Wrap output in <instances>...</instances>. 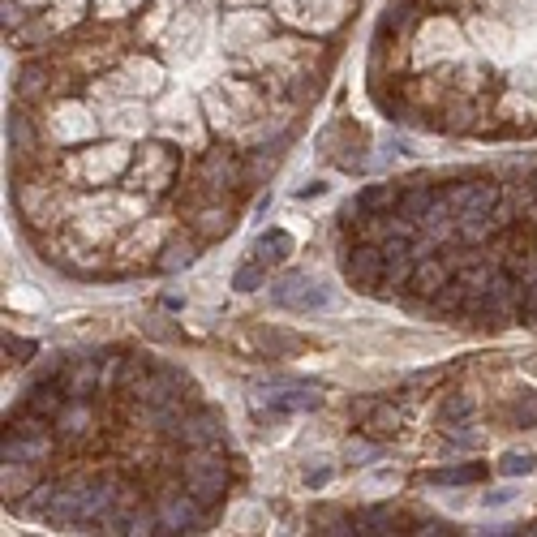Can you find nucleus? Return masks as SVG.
<instances>
[{
  "label": "nucleus",
  "instance_id": "f257e3e1",
  "mask_svg": "<svg viewBox=\"0 0 537 537\" xmlns=\"http://www.w3.org/2000/svg\"><path fill=\"white\" fill-rule=\"evenodd\" d=\"M181 482L202 507L220 503L228 490V464L215 456V447H194V456L181 464Z\"/></svg>",
  "mask_w": 537,
  "mask_h": 537
},
{
  "label": "nucleus",
  "instance_id": "f03ea898",
  "mask_svg": "<svg viewBox=\"0 0 537 537\" xmlns=\"http://www.w3.org/2000/svg\"><path fill=\"white\" fill-rule=\"evenodd\" d=\"M129 164V147H91L82 159H69V177L82 185H108L112 172H121Z\"/></svg>",
  "mask_w": 537,
  "mask_h": 537
},
{
  "label": "nucleus",
  "instance_id": "7ed1b4c3",
  "mask_svg": "<svg viewBox=\"0 0 537 537\" xmlns=\"http://www.w3.org/2000/svg\"><path fill=\"white\" fill-rule=\"evenodd\" d=\"M177 172V155L168 147H142L138 151V168L125 177V190H142V181H151V194H164Z\"/></svg>",
  "mask_w": 537,
  "mask_h": 537
},
{
  "label": "nucleus",
  "instance_id": "20e7f679",
  "mask_svg": "<svg viewBox=\"0 0 537 537\" xmlns=\"http://www.w3.org/2000/svg\"><path fill=\"white\" fill-rule=\"evenodd\" d=\"M353 413L361 417V430H366L370 439H396L400 426H404V413L387 400H357Z\"/></svg>",
  "mask_w": 537,
  "mask_h": 537
},
{
  "label": "nucleus",
  "instance_id": "39448f33",
  "mask_svg": "<svg viewBox=\"0 0 537 537\" xmlns=\"http://www.w3.org/2000/svg\"><path fill=\"white\" fill-rule=\"evenodd\" d=\"M495 207H464L456 211V241L460 245H482L495 232Z\"/></svg>",
  "mask_w": 537,
  "mask_h": 537
},
{
  "label": "nucleus",
  "instance_id": "423d86ee",
  "mask_svg": "<svg viewBox=\"0 0 537 537\" xmlns=\"http://www.w3.org/2000/svg\"><path fill=\"white\" fill-rule=\"evenodd\" d=\"M443 202H447L452 211H464V207H499V185H495V181L452 185V190H443Z\"/></svg>",
  "mask_w": 537,
  "mask_h": 537
},
{
  "label": "nucleus",
  "instance_id": "0eeeda50",
  "mask_svg": "<svg viewBox=\"0 0 537 537\" xmlns=\"http://www.w3.org/2000/svg\"><path fill=\"white\" fill-rule=\"evenodd\" d=\"M177 439L185 447H215L224 439V422H220V413H198L190 417V422H181V434Z\"/></svg>",
  "mask_w": 537,
  "mask_h": 537
},
{
  "label": "nucleus",
  "instance_id": "6e6552de",
  "mask_svg": "<svg viewBox=\"0 0 537 537\" xmlns=\"http://www.w3.org/2000/svg\"><path fill=\"white\" fill-rule=\"evenodd\" d=\"M91 426H95V413H91V404H86V400H78V404L65 400V409L52 417V430L61 434L65 443H69V439H82V434L91 430Z\"/></svg>",
  "mask_w": 537,
  "mask_h": 537
},
{
  "label": "nucleus",
  "instance_id": "1a4fd4ad",
  "mask_svg": "<svg viewBox=\"0 0 537 537\" xmlns=\"http://www.w3.org/2000/svg\"><path fill=\"white\" fill-rule=\"evenodd\" d=\"M400 194H404V185H366V190L357 194L353 211H357V215H387V211H400Z\"/></svg>",
  "mask_w": 537,
  "mask_h": 537
},
{
  "label": "nucleus",
  "instance_id": "9d476101",
  "mask_svg": "<svg viewBox=\"0 0 537 537\" xmlns=\"http://www.w3.org/2000/svg\"><path fill=\"white\" fill-rule=\"evenodd\" d=\"M409 288H417V293H426V297H439L447 288V263L443 258H434V254L417 258V267L409 275Z\"/></svg>",
  "mask_w": 537,
  "mask_h": 537
},
{
  "label": "nucleus",
  "instance_id": "9b49d317",
  "mask_svg": "<svg viewBox=\"0 0 537 537\" xmlns=\"http://www.w3.org/2000/svg\"><path fill=\"white\" fill-rule=\"evenodd\" d=\"M254 344L263 348V357H293L306 348V340L297 336V331H275V327H258L254 331Z\"/></svg>",
  "mask_w": 537,
  "mask_h": 537
},
{
  "label": "nucleus",
  "instance_id": "f8f14e48",
  "mask_svg": "<svg viewBox=\"0 0 537 537\" xmlns=\"http://www.w3.org/2000/svg\"><path fill=\"white\" fill-rule=\"evenodd\" d=\"M288 254H293V237H288L284 228H267L263 237L254 241V258H258L263 267H280Z\"/></svg>",
  "mask_w": 537,
  "mask_h": 537
},
{
  "label": "nucleus",
  "instance_id": "ddd939ff",
  "mask_svg": "<svg viewBox=\"0 0 537 537\" xmlns=\"http://www.w3.org/2000/svg\"><path fill=\"white\" fill-rule=\"evenodd\" d=\"M82 108H74V104H65L61 112H56V121H52V134L61 138V142H74V138H82V134H95V121L91 116H82V121H74Z\"/></svg>",
  "mask_w": 537,
  "mask_h": 537
},
{
  "label": "nucleus",
  "instance_id": "4468645a",
  "mask_svg": "<svg viewBox=\"0 0 537 537\" xmlns=\"http://www.w3.org/2000/svg\"><path fill=\"white\" fill-rule=\"evenodd\" d=\"M486 477V464H456V469H434L426 473L430 486H469V482H482Z\"/></svg>",
  "mask_w": 537,
  "mask_h": 537
},
{
  "label": "nucleus",
  "instance_id": "2eb2a0df",
  "mask_svg": "<svg viewBox=\"0 0 537 537\" xmlns=\"http://www.w3.org/2000/svg\"><path fill=\"white\" fill-rule=\"evenodd\" d=\"M507 422L520 426V430L537 426V391H525V396H516L512 404H507Z\"/></svg>",
  "mask_w": 537,
  "mask_h": 537
},
{
  "label": "nucleus",
  "instance_id": "dca6fc26",
  "mask_svg": "<svg viewBox=\"0 0 537 537\" xmlns=\"http://www.w3.org/2000/svg\"><path fill=\"white\" fill-rule=\"evenodd\" d=\"M469 417H473V400H469V396H447L443 413H439L443 430H460V426H469Z\"/></svg>",
  "mask_w": 537,
  "mask_h": 537
},
{
  "label": "nucleus",
  "instance_id": "f3484780",
  "mask_svg": "<svg viewBox=\"0 0 537 537\" xmlns=\"http://www.w3.org/2000/svg\"><path fill=\"white\" fill-rule=\"evenodd\" d=\"M159 254H164V258H159V267H164V271H177V267H190L194 263V245L190 241H181V237H172L168 245H164V250H159Z\"/></svg>",
  "mask_w": 537,
  "mask_h": 537
},
{
  "label": "nucleus",
  "instance_id": "a211bd4d",
  "mask_svg": "<svg viewBox=\"0 0 537 537\" xmlns=\"http://www.w3.org/2000/svg\"><path fill=\"white\" fill-rule=\"evenodd\" d=\"M194 224H198L202 237H224V232L232 228V215H228V211H215V207H207L202 215H194Z\"/></svg>",
  "mask_w": 537,
  "mask_h": 537
},
{
  "label": "nucleus",
  "instance_id": "6ab92c4d",
  "mask_svg": "<svg viewBox=\"0 0 537 537\" xmlns=\"http://www.w3.org/2000/svg\"><path fill=\"white\" fill-rule=\"evenodd\" d=\"M267 271H271V267H263L258 258H250V263H245L237 275H232V288H237V293H254V288L267 280Z\"/></svg>",
  "mask_w": 537,
  "mask_h": 537
},
{
  "label": "nucleus",
  "instance_id": "aec40b11",
  "mask_svg": "<svg viewBox=\"0 0 537 537\" xmlns=\"http://www.w3.org/2000/svg\"><path fill=\"white\" fill-rule=\"evenodd\" d=\"M533 469H537V460H533L529 452H512V456H503V460H499V473H507V477L533 473Z\"/></svg>",
  "mask_w": 537,
  "mask_h": 537
},
{
  "label": "nucleus",
  "instance_id": "412c9836",
  "mask_svg": "<svg viewBox=\"0 0 537 537\" xmlns=\"http://www.w3.org/2000/svg\"><path fill=\"white\" fill-rule=\"evenodd\" d=\"M5 353H18L13 361H31L39 348H35V340H18V336H5Z\"/></svg>",
  "mask_w": 537,
  "mask_h": 537
},
{
  "label": "nucleus",
  "instance_id": "4be33fe9",
  "mask_svg": "<svg viewBox=\"0 0 537 537\" xmlns=\"http://www.w3.org/2000/svg\"><path fill=\"white\" fill-rule=\"evenodd\" d=\"M374 447H348V464H370Z\"/></svg>",
  "mask_w": 537,
  "mask_h": 537
},
{
  "label": "nucleus",
  "instance_id": "5701e85b",
  "mask_svg": "<svg viewBox=\"0 0 537 537\" xmlns=\"http://www.w3.org/2000/svg\"><path fill=\"white\" fill-rule=\"evenodd\" d=\"M512 499V490H495V495H486V503H507Z\"/></svg>",
  "mask_w": 537,
  "mask_h": 537
}]
</instances>
